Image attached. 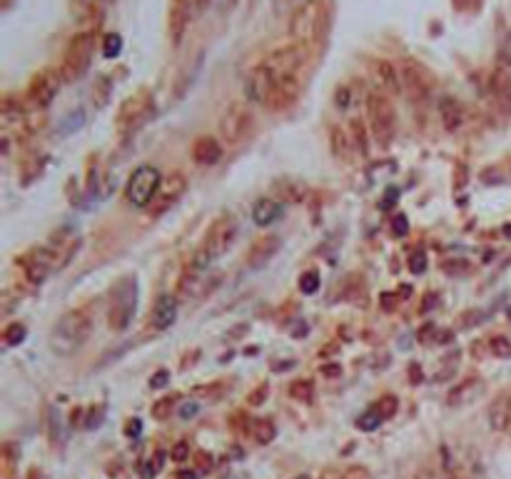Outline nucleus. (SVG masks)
I'll use <instances>...</instances> for the list:
<instances>
[{"label":"nucleus","instance_id":"14","mask_svg":"<svg viewBox=\"0 0 511 479\" xmlns=\"http://www.w3.org/2000/svg\"><path fill=\"white\" fill-rule=\"evenodd\" d=\"M190 15H192L190 0H172L170 13H167V33H170L172 46H180V40L185 38V30L190 25Z\"/></svg>","mask_w":511,"mask_h":479},{"label":"nucleus","instance_id":"10","mask_svg":"<svg viewBox=\"0 0 511 479\" xmlns=\"http://www.w3.org/2000/svg\"><path fill=\"white\" fill-rule=\"evenodd\" d=\"M302 65V53L297 50L295 46H284L279 50H274L272 55L265 60V68L279 80H287V78H297V70Z\"/></svg>","mask_w":511,"mask_h":479},{"label":"nucleus","instance_id":"8","mask_svg":"<svg viewBox=\"0 0 511 479\" xmlns=\"http://www.w3.org/2000/svg\"><path fill=\"white\" fill-rule=\"evenodd\" d=\"M252 132V115L244 105H232L220 118V135L225 143L237 145L244 143Z\"/></svg>","mask_w":511,"mask_h":479},{"label":"nucleus","instance_id":"34","mask_svg":"<svg viewBox=\"0 0 511 479\" xmlns=\"http://www.w3.org/2000/svg\"><path fill=\"white\" fill-rule=\"evenodd\" d=\"M120 48H122L120 35H108V38L102 40V55L105 57H115L120 53Z\"/></svg>","mask_w":511,"mask_h":479},{"label":"nucleus","instance_id":"9","mask_svg":"<svg viewBox=\"0 0 511 479\" xmlns=\"http://www.w3.org/2000/svg\"><path fill=\"white\" fill-rule=\"evenodd\" d=\"M185 190H188V180H185V175H182V172H170L167 177H162L160 190H158V195H155L153 202H150L148 212L153 217L162 215V212L170 210L177 200L182 197V193H185Z\"/></svg>","mask_w":511,"mask_h":479},{"label":"nucleus","instance_id":"30","mask_svg":"<svg viewBox=\"0 0 511 479\" xmlns=\"http://www.w3.org/2000/svg\"><path fill=\"white\" fill-rule=\"evenodd\" d=\"M382 422H384V419L379 417V412H377L374 407H370V410L364 412V415L357 419V427L362 429V432H374Z\"/></svg>","mask_w":511,"mask_h":479},{"label":"nucleus","instance_id":"25","mask_svg":"<svg viewBox=\"0 0 511 479\" xmlns=\"http://www.w3.org/2000/svg\"><path fill=\"white\" fill-rule=\"evenodd\" d=\"M482 380H466V382H461L459 387L454 389V392L449 394V405H464V402H469L472 397H477V392H482Z\"/></svg>","mask_w":511,"mask_h":479},{"label":"nucleus","instance_id":"22","mask_svg":"<svg viewBox=\"0 0 511 479\" xmlns=\"http://www.w3.org/2000/svg\"><path fill=\"white\" fill-rule=\"evenodd\" d=\"M374 78L379 88L386 95H397L402 92V80H399V68H394L389 60H377L374 63Z\"/></svg>","mask_w":511,"mask_h":479},{"label":"nucleus","instance_id":"15","mask_svg":"<svg viewBox=\"0 0 511 479\" xmlns=\"http://www.w3.org/2000/svg\"><path fill=\"white\" fill-rule=\"evenodd\" d=\"M217 282H220V277H202V275L188 272L177 285V295H182L185 300H202L215 290Z\"/></svg>","mask_w":511,"mask_h":479},{"label":"nucleus","instance_id":"33","mask_svg":"<svg viewBox=\"0 0 511 479\" xmlns=\"http://www.w3.org/2000/svg\"><path fill=\"white\" fill-rule=\"evenodd\" d=\"M491 352H494L499 359L511 357V342L506 337H491Z\"/></svg>","mask_w":511,"mask_h":479},{"label":"nucleus","instance_id":"3","mask_svg":"<svg viewBox=\"0 0 511 479\" xmlns=\"http://www.w3.org/2000/svg\"><path fill=\"white\" fill-rule=\"evenodd\" d=\"M367 123L370 132L379 148H389L397 137V113L386 92H370L367 95Z\"/></svg>","mask_w":511,"mask_h":479},{"label":"nucleus","instance_id":"38","mask_svg":"<svg viewBox=\"0 0 511 479\" xmlns=\"http://www.w3.org/2000/svg\"><path fill=\"white\" fill-rule=\"evenodd\" d=\"M188 454H190L188 442H177V445L172 447V452H170V457L175 459V462H185V459H188Z\"/></svg>","mask_w":511,"mask_h":479},{"label":"nucleus","instance_id":"35","mask_svg":"<svg viewBox=\"0 0 511 479\" xmlns=\"http://www.w3.org/2000/svg\"><path fill=\"white\" fill-rule=\"evenodd\" d=\"M175 402H177V397H165L162 402H158V405L153 407V415L158 417V419H165V417H170Z\"/></svg>","mask_w":511,"mask_h":479},{"label":"nucleus","instance_id":"6","mask_svg":"<svg viewBox=\"0 0 511 479\" xmlns=\"http://www.w3.org/2000/svg\"><path fill=\"white\" fill-rule=\"evenodd\" d=\"M160 183H162V175H160L158 167L153 165H140L127 180L125 188V197L132 207H145L148 210L150 202L155 200L160 190Z\"/></svg>","mask_w":511,"mask_h":479},{"label":"nucleus","instance_id":"29","mask_svg":"<svg viewBox=\"0 0 511 479\" xmlns=\"http://www.w3.org/2000/svg\"><path fill=\"white\" fill-rule=\"evenodd\" d=\"M290 394H292V399H297V402H309L312 394H314L312 380H297V382H292Z\"/></svg>","mask_w":511,"mask_h":479},{"label":"nucleus","instance_id":"4","mask_svg":"<svg viewBox=\"0 0 511 479\" xmlns=\"http://www.w3.org/2000/svg\"><path fill=\"white\" fill-rule=\"evenodd\" d=\"M137 307V282L132 275L118 279L115 287L110 290V303H108V322L115 332H122L130 327L132 317H135Z\"/></svg>","mask_w":511,"mask_h":479},{"label":"nucleus","instance_id":"26","mask_svg":"<svg viewBox=\"0 0 511 479\" xmlns=\"http://www.w3.org/2000/svg\"><path fill=\"white\" fill-rule=\"evenodd\" d=\"M332 148H335V155L342 160H349V155H352V148L354 143L346 137L344 130H340V127H332Z\"/></svg>","mask_w":511,"mask_h":479},{"label":"nucleus","instance_id":"13","mask_svg":"<svg viewBox=\"0 0 511 479\" xmlns=\"http://www.w3.org/2000/svg\"><path fill=\"white\" fill-rule=\"evenodd\" d=\"M244 88H247V97H250V100L262 103V105H270L274 88H277V78H274V75L265 68V63H262L260 68L252 70V75L247 78V85Z\"/></svg>","mask_w":511,"mask_h":479},{"label":"nucleus","instance_id":"1","mask_svg":"<svg viewBox=\"0 0 511 479\" xmlns=\"http://www.w3.org/2000/svg\"><path fill=\"white\" fill-rule=\"evenodd\" d=\"M90 314L83 312V310H70L63 317H57V322L50 330V337H48V345L57 357H70L90 340Z\"/></svg>","mask_w":511,"mask_h":479},{"label":"nucleus","instance_id":"44","mask_svg":"<svg viewBox=\"0 0 511 479\" xmlns=\"http://www.w3.org/2000/svg\"><path fill=\"white\" fill-rule=\"evenodd\" d=\"M155 472H158V464H155V459H153V462L142 464V479H153Z\"/></svg>","mask_w":511,"mask_h":479},{"label":"nucleus","instance_id":"17","mask_svg":"<svg viewBox=\"0 0 511 479\" xmlns=\"http://www.w3.org/2000/svg\"><path fill=\"white\" fill-rule=\"evenodd\" d=\"M222 155H225V150H222L220 140H215V137L204 135V137H197V140H195L192 158H195L197 165H204V167L217 165V162L222 160Z\"/></svg>","mask_w":511,"mask_h":479},{"label":"nucleus","instance_id":"27","mask_svg":"<svg viewBox=\"0 0 511 479\" xmlns=\"http://www.w3.org/2000/svg\"><path fill=\"white\" fill-rule=\"evenodd\" d=\"M28 337V327L23 325V322H10V325L3 330V340H6L8 347H15V345H20Z\"/></svg>","mask_w":511,"mask_h":479},{"label":"nucleus","instance_id":"5","mask_svg":"<svg viewBox=\"0 0 511 479\" xmlns=\"http://www.w3.org/2000/svg\"><path fill=\"white\" fill-rule=\"evenodd\" d=\"M324 23H327V8L322 0H304L290 20V35L300 46H309L319 38Z\"/></svg>","mask_w":511,"mask_h":479},{"label":"nucleus","instance_id":"36","mask_svg":"<svg viewBox=\"0 0 511 479\" xmlns=\"http://www.w3.org/2000/svg\"><path fill=\"white\" fill-rule=\"evenodd\" d=\"M352 135H354V140H352L354 148H357L362 155H367V140H364V127L359 125L357 120H354V123H352Z\"/></svg>","mask_w":511,"mask_h":479},{"label":"nucleus","instance_id":"21","mask_svg":"<svg viewBox=\"0 0 511 479\" xmlns=\"http://www.w3.org/2000/svg\"><path fill=\"white\" fill-rule=\"evenodd\" d=\"M284 207L279 205L277 200L272 197H262L255 202V207H252V223L257 225V228H270L272 223H277L279 217H282Z\"/></svg>","mask_w":511,"mask_h":479},{"label":"nucleus","instance_id":"41","mask_svg":"<svg viewBox=\"0 0 511 479\" xmlns=\"http://www.w3.org/2000/svg\"><path fill=\"white\" fill-rule=\"evenodd\" d=\"M167 377H170V375H167V370L155 372L153 380H150V387H155V389H158V387H165V384H167Z\"/></svg>","mask_w":511,"mask_h":479},{"label":"nucleus","instance_id":"40","mask_svg":"<svg viewBox=\"0 0 511 479\" xmlns=\"http://www.w3.org/2000/svg\"><path fill=\"white\" fill-rule=\"evenodd\" d=\"M68 120H70V123H65V125H63V132H73L78 125H83V110H78V113H73Z\"/></svg>","mask_w":511,"mask_h":479},{"label":"nucleus","instance_id":"18","mask_svg":"<svg viewBox=\"0 0 511 479\" xmlns=\"http://www.w3.org/2000/svg\"><path fill=\"white\" fill-rule=\"evenodd\" d=\"M55 92H57V80H52V75L43 73V75H35L33 78L28 95L38 108H48V105L55 100Z\"/></svg>","mask_w":511,"mask_h":479},{"label":"nucleus","instance_id":"37","mask_svg":"<svg viewBox=\"0 0 511 479\" xmlns=\"http://www.w3.org/2000/svg\"><path fill=\"white\" fill-rule=\"evenodd\" d=\"M409 270H412L414 275L424 272L426 270V255L424 252H414V255H412V260H409Z\"/></svg>","mask_w":511,"mask_h":479},{"label":"nucleus","instance_id":"12","mask_svg":"<svg viewBox=\"0 0 511 479\" xmlns=\"http://www.w3.org/2000/svg\"><path fill=\"white\" fill-rule=\"evenodd\" d=\"M90 53H92L90 35H75L68 53H65V75L68 78H78L80 73H85V68L90 65Z\"/></svg>","mask_w":511,"mask_h":479},{"label":"nucleus","instance_id":"39","mask_svg":"<svg viewBox=\"0 0 511 479\" xmlns=\"http://www.w3.org/2000/svg\"><path fill=\"white\" fill-rule=\"evenodd\" d=\"M342 479H372V474L364 467H357V464H354V467H349L344 474H342Z\"/></svg>","mask_w":511,"mask_h":479},{"label":"nucleus","instance_id":"19","mask_svg":"<svg viewBox=\"0 0 511 479\" xmlns=\"http://www.w3.org/2000/svg\"><path fill=\"white\" fill-rule=\"evenodd\" d=\"M153 327L155 330H167L177 319V300L172 295H160L153 305Z\"/></svg>","mask_w":511,"mask_h":479},{"label":"nucleus","instance_id":"23","mask_svg":"<svg viewBox=\"0 0 511 479\" xmlns=\"http://www.w3.org/2000/svg\"><path fill=\"white\" fill-rule=\"evenodd\" d=\"M511 422V399L509 394H501L496 397L491 405H489V424L494 432H504Z\"/></svg>","mask_w":511,"mask_h":479},{"label":"nucleus","instance_id":"42","mask_svg":"<svg viewBox=\"0 0 511 479\" xmlns=\"http://www.w3.org/2000/svg\"><path fill=\"white\" fill-rule=\"evenodd\" d=\"M197 410H200L197 402H188V405H182V407H180V417H182V419H190V417H192Z\"/></svg>","mask_w":511,"mask_h":479},{"label":"nucleus","instance_id":"20","mask_svg":"<svg viewBox=\"0 0 511 479\" xmlns=\"http://www.w3.org/2000/svg\"><path fill=\"white\" fill-rule=\"evenodd\" d=\"M437 110H439V120H442V125L447 132H456L464 125V108H461L459 100H454V97H442Z\"/></svg>","mask_w":511,"mask_h":479},{"label":"nucleus","instance_id":"7","mask_svg":"<svg viewBox=\"0 0 511 479\" xmlns=\"http://www.w3.org/2000/svg\"><path fill=\"white\" fill-rule=\"evenodd\" d=\"M150 113H153V97H150V92L148 90L132 92L118 110V127L130 135V132H135L150 118Z\"/></svg>","mask_w":511,"mask_h":479},{"label":"nucleus","instance_id":"16","mask_svg":"<svg viewBox=\"0 0 511 479\" xmlns=\"http://www.w3.org/2000/svg\"><path fill=\"white\" fill-rule=\"evenodd\" d=\"M489 90H491L496 108L504 115H511V75L506 70H494L489 80Z\"/></svg>","mask_w":511,"mask_h":479},{"label":"nucleus","instance_id":"28","mask_svg":"<svg viewBox=\"0 0 511 479\" xmlns=\"http://www.w3.org/2000/svg\"><path fill=\"white\" fill-rule=\"evenodd\" d=\"M372 407H374V410L379 412L382 419H392V417L397 415V410H399V399L394 397V394H384V397L377 399V402Z\"/></svg>","mask_w":511,"mask_h":479},{"label":"nucleus","instance_id":"11","mask_svg":"<svg viewBox=\"0 0 511 479\" xmlns=\"http://www.w3.org/2000/svg\"><path fill=\"white\" fill-rule=\"evenodd\" d=\"M399 80H402V90L407 92L412 100H424V97L429 95V80H426L424 70H421L412 57H407V60L399 63Z\"/></svg>","mask_w":511,"mask_h":479},{"label":"nucleus","instance_id":"31","mask_svg":"<svg viewBox=\"0 0 511 479\" xmlns=\"http://www.w3.org/2000/svg\"><path fill=\"white\" fill-rule=\"evenodd\" d=\"M274 434H277V429H274V424L270 422V419H260V422L255 424V439L260 445H270L274 439Z\"/></svg>","mask_w":511,"mask_h":479},{"label":"nucleus","instance_id":"47","mask_svg":"<svg viewBox=\"0 0 511 479\" xmlns=\"http://www.w3.org/2000/svg\"><path fill=\"white\" fill-rule=\"evenodd\" d=\"M447 479H466V477H461V474H454V472H449Z\"/></svg>","mask_w":511,"mask_h":479},{"label":"nucleus","instance_id":"2","mask_svg":"<svg viewBox=\"0 0 511 479\" xmlns=\"http://www.w3.org/2000/svg\"><path fill=\"white\" fill-rule=\"evenodd\" d=\"M237 232H239V225L232 215H225V217H220V220H215L212 228L207 230V235H204V242L192 255V260H190L188 272L202 275L204 270L215 263L217 257L230 252V247H232L234 240H237Z\"/></svg>","mask_w":511,"mask_h":479},{"label":"nucleus","instance_id":"48","mask_svg":"<svg viewBox=\"0 0 511 479\" xmlns=\"http://www.w3.org/2000/svg\"><path fill=\"white\" fill-rule=\"evenodd\" d=\"M295 479H312V477H307V474H300V477H295Z\"/></svg>","mask_w":511,"mask_h":479},{"label":"nucleus","instance_id":"45","mask_svg":"<svg viewBox=\"0 0 511 479\" xmlns=\"http://www.w3.org/2000/svg\"><path fill=\"white\" fill-rule=\"evenodd\" d=\"M394 232H407V217L404 215H399L397 220H394Z\"/></svg>","mask_w":511,"mask_h":479},{"label":"nucleus","instance_id":"43","mask_svg":"<svg viewBox=\"0 0 511 479\" xmlns=\"http://www.w3.org/2000/svg\"><path fill=\"white\" fill-rule=\"evenodd\" d=\"M142 432V424H140V419H130L127 422V427H125V434L127 437H137V434Z\"/></svg>","mask_w":511,"mask_h":479},{"label":"nucleus","instance_id":"46","mask_svg":"<svg viewBox=\"0 0 511 479\" xmlns=\"http://www.w3.org/2000/svg\"><path fill=\"white\" fill-rule=\"evenodd\" d=\"M177 479H195V472H190V469H182V472H177Z\"/></svg>","mask_w":511,"mask_h":479},{"label":"nucleus","instance_id":"32","mask_svg":"<svg viewBox=\"0 0 511 479\" xmlns=\"http://www.w3.org/2000/svg\"><path fill=\"white\" fill-rule=\"evenodd\" d=\"M319 285H322V279H319V272H314V270H307L300 277V290L304 295H314L319 290Z\"/></svg>","mask_w":511,"mask_h":479},{"label":"nucleus","instance_id":"24","mask_svg":"<svg viewBox=\"0 0 511 479\" xmlns=\"http://www.w3.org/2000/svg\"><path fill=\"white\" fill-rule=\"evenodd\" d=\"M277 250H279V237H274V235L262 237L260 242H255L252 250L247 252V263H250V268H260V265H265L267 260H272Z\"/></svg>","mask_w":511,"mask_h":479}]
</instances>
